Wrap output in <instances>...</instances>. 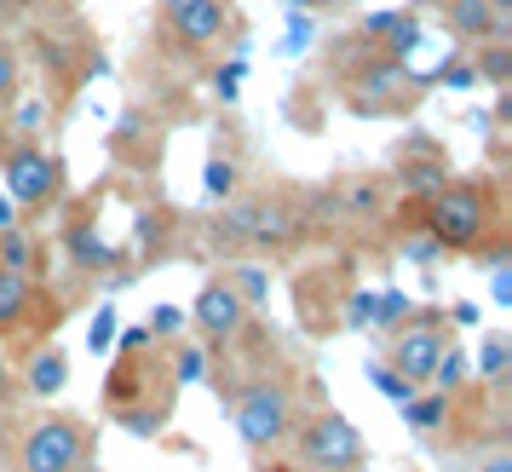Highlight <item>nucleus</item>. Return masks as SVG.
<instances>
[{"instance_id": "obj_1", "label": "nucleus", "mask_w": 512, "mask_h": 472, "mask_svg": "<svg viewBox=\"0 0 512 472\" xmlns=\"http://www.w3.org/2000/svg\"><path fill=\"white\" fill-rule=\"evenodd\" d=\"M231 426L254 455L277 449L288 438V426H294V392H288V380H254V386H242L231 403Z\"/></svg>"}, {"instance_id": "obj_2", "label": "nucleus", "mask_w": 512, "mask_h": 472, "mask_svg": "<svg viewBox=\"0 0 512 472\" xmlns=\"http://www.w3.org/2000/svg\"><path fill=\"white\" fill-rule=\"evenodd\" d=\"M495 225V202H489L484 185H449L432 196V213H426V231L438 236V248H478Z\"/></svg>"}, {"instance_id": "obj_3", "label": "nucleus", "mask_w": 512, "mask_h": 472, "mask_svg": "<svg viewBox=\"0 0 512 472\" xmlns=\"http://www.w3.org/2000/svg\"><path fill=\"white\" fill-rule=\"evenodd\" d=\"M300 461L311 472H357L363 467V432L346 415L323 409L300 426Z\"/></svg>"}, {"instance_id": "obj_4", "label": "nucleus", "mask_w": 512, "mask_h": 472, "mask_svg": "<svg viewBox=\"0 0 512 472\" xmlns=\"http://www.w3.org/2000/svg\"><path fill=\"white\" fill-rule=\"evenodd\" d=\"M58 179H64V167H58L52 150H41V144H12L6 150V202L12 208H47L58 196Z\"/></svg>"}, {"instance_id": "obj_5", "label": "nucleus", "mask_w": 512, "mask_h": 472, "mask_svg": "<svg viewBox=\"0 0 512 472\" xmlns=\"http://www.w3.org/2000/svg\"><path fill=\"white\" fill-rule=\"evenodd\" d=\"M87 461V432L70 415H47L24 438V472H75Z\"/></svg>"}, {"instance_id": "obj_6", "label": "nucleus", "mask_w": 512, "mask_h": 472, "mask_svg": "<svg viewBox=\"0 0 512 472\" xmlns=\"http://www.w3.org/2000/svg\"><path fill=\"white\" fill-rule=\"evenodd\" d=\"M351 110L357 116H397V110H409V70L374 47V64L351 81Z\"/></svg>"}, {"instance_id": "obj_7", "label": "nucleus", "mask_w": 512, "mask_h": 472, "mask_svg": "<svg viewBox=\"0 0 512 472\" xmlns=\"http://www.w3.org/2000/svg\"><path fill=\"white\" fill-rule=\"evenodd\" d=\"M190 323H196V334H202L208 346H225V340H236V334H242V323H248V306L236 300V288L225 283V277H213V283H202V294H196Z\"/></svg>"}, {"instance_id": "obj_8", "label": "nucleus", "mask_w": 512, "mask_h": 472, "mask_svg": "<svg viewBox=\"0 0 512 472\" xmlns=\"http://www.w3.org/2000/svg\"><path fill=\"white\" fill-rule=\"evenodd\" d=\"M443 346H449V334H443L438 323H415V329L397 334V346H392V357H386V363H392L397 375H403V380L420 392V386L432 380V369H438Z\"/></svg>"}, {"instance_id": "obj_9", "label": "nucleus", "mask_w": 512, "mask_h": 472, "mask_svg": "<svg viewBox=\"0 0 512 472\" xmlns=\"http://www.w3.org/2000/svg\"><path fill=\"white\" fill-rule=\"evenodd\" d=\"M225 24H231L225 0H167V29H173L185 47H208V41H219Z\"/></svg>"}, {"instance_id": "obj_10", "label": "nucleus", "mask_w": 512, "mask_h": 472, "mask_svg": "<svg viewBox=\"0 0 512 472\" xmlns=\"http://www.w3.org/2000/svg\"><path fill=\"white\" fill-rule=\"evenodd\" d=\"M300 236V219L282 208V202H254V219H248V248H288Z\"/></svg>"}, {"instance_id": "obj_11", "label": "nucleus", "mask_w": 512, "mask_h": 472, "mask_svg": "<svg viewBox=\"0 0 512 472\" xmlns=\"http://www.w3.org/2000/svg\"><path fill=\"white\" fill-rule=\"evenodd\" d=\"M449 29L466 35V41H495L507 29V18H495L484 0H449Z\"/></svg>"}, {"instance_id": "obj_12", "label": "nucleus", "mask_w": 512, "mask_h": 472, "mask_svg": "<svg viewBox=\"0 0 512 472\" xmlns=\"http://www.w3.org/2000/svg\"><path fill=\"white\" fill-rule=\"evenodd\" d=\"M64 248H70V260L81 265V271H110V265H116V248H110L93 225H70Z\"/></svg>"}, {"instance_id": "obj_13", "label": "nucleus", "mask_w": 512, "mask_h": 472, "mask_svg": "<svg viewBox=\"0 0 512 472\" xmlns=\"http://www.w3.org/2000/svg\"><path fill=\"white\" fill-rule=\"evenodd\" d=\"M397 185L409 190V196H438V190L449 185V167L438 162V150H426V162L409 156V162L397 167Z\"/></svg>"}, {"instance_id": "obj_14", "label": "nucleus", "mask_w": 512, "mask_h": 472, "mask_svg": "<svg viewBox=\"0 0 512 472\" xmlns=\"http://www.w3.org/2000/svg\"><path fill=\"white\" fill-rule=\"evenodd\" d=\"M64 380H70V357L58 352V346H41V352L29 357V392H35V398L64 392Z\"/></svg>"}, {"instance_id": "obj_15", "label": "nucleus", "mask_w": 512, "mask_h": 472, "mask_svg": "<svg viewBox=\"0 0 512 472\" xmlns=\"http://www.w3.org/2000/svg\"><path fill=\"white\" fill-rule=\"evenodd\" d=\"M403 421L415 426V432H438L449 421V392H432V386H420L415 398L403 403Z\"/></svg>"}, {"instance_id": "obj_16", "label": "nucleus", "mask_w": 512, "mask_h": 472, "mask_svg": "<svg viewBox=\"0 0 512 472\" xmlns=\"http://www.w3.org/2000/svg\"><path fill=\"white\" fill-rule=\"evenodd\" d=\"M466 375H472V363H466V352H461V346H443L438 369H432V380H426V386H432V392H449V398H455V392L466 386Z\"/></svg>"}, {"instance_id": "obj_17", "label": "nucleus", "mask_w": 512, "mask_h": 472, "mask_svg": "<svg viewBox=\"0 0 512 472\" xmlns=\"http://www.w3.org/2000/svg\"><path fill=\"white\" fill-rule=\"evenodd\" d=\"M472 70H478V81H489V87H507L512 81V47L507 41H484V52L472 58Z\"/></svg>"}, {"instance_id": "obj_18", "label": "nucleus", "mask_w": 512, "mask_h": 472, "mask_svg": "<svg viewBox=\"0 0 512 472\" xmlns=\"http://www.w3.org/2000/svg\"><path fill=\"white\" fill-rule=\"evenodd\" d=\"M24 306H29V277L0 271V329H12V323L24 317Z\"/></svg>"}, {"instance_id": "obj_19", "label": "nucleus", "mask_w": 512, "mask_h": 472, "mask_svg": "<svg viewBox=\"0 0 512 472\" xmlns=\"http://www.w3.org/2000/svg\"><path fill=\"white\" fill-rule=\"evenodd\" d=\"M225 283L236 288V300H242V306H265V294H271V277H265V265H236Z\"/></svg>"}, {"instance_id": "obj_20", "label": "nucleus", "mask_w": 512, "mask_h": 472, "mask_svg": "<svg viewBox=\"0 0 512 472\" xmlns=\"http://www.w3.org/2000/svg\"><path fill=\"white\" fill-rule=\"evenodd\" d=\"M415 24V12H369V18H363V35H369L374 47L386 52L397 41V35H403V29Z\"/></svg>"}, {"instance_id": "obj_21", "label": "nucleus", "mask_w": 512, "mask_h": 472, "mask_svg": "<svg viewBox=\"0 0 512 472\" xmlns=\"http://www.w3.org/2000/svg\"><path fill=\"white\" fill-rule=\"evenodd\" d=\"M369 386H374V392H386L392 403H409V398H415V386L397 375L392 363H369Z\"/></svg>"}, {"instance_id": "obj_22", "label": "nucleus", "mask_w": 512, "mask_h": 472, "mask_svg": "<svg viewBox=\"0 0 512 472\" xmlns=\"http://www.w3.org/2000/svg\"><path fill=\"white\" fill-rule=\"evenodd\" d=\"M173 380H179V386L208 380V352H202V346H179V352H173Z\"/></svg>"}, {"instance_id": "obj_23", "label": "nucleus", "mask_w": 512, "mask_h": 472, "mask_svg": "<svg viewBox=\"0 0 512 472\" xmlns=\"http://www.w3.org/2000/svg\"><path fill=\"white\" fill-rule=\"evenodd\" d=\"M29 260H35V248H29L24 231H6V236H0V271H18V277H24Z\"/></svg>"}, {"instance_id": "obj_24", "label": "nucleus", "mask_w": 512, "mask_h": 472, "mask_svg": "<svg viewBox=\"0 0 512 472\" xmlns=\"http://www.w3.org/2000/svg\"><path fill=\"white\" fill-rule=\"evenodd\" d=\"M507 363H512V346L495 334V340H484V352H478V375L484 380H507Z\"/></svg>"}, {"instance_id": "obj_25", "label": "nucleus", "mask_w": 512, "mask_h": 472, "mask_svg": "<svg viewBox=\"0 0 512 472\" xmlns=\"http://www.w3.org/2000/svg\"><path fill=\"white\" fill-rule=\"evenodd\" d=\"M202 185H208L213 202H231V196H236V167H231V162H208Z\"/></svg>"}, {"instance_id": "obj_26", "label": "nucleus", "mask_w": 512, "mask_h": 472, "mask_svg": "<svg viewBox=\"0 0 512 472\" xmlns=\"http://www.w3.org/2000/svg\"><path fill=\"white\" fill-rule=\"evenodd\" d=\"M87 346H93V357L116 346V311H110V306H104V311L93 317V329H87Z\"/></svg>"}, {"instance_id": "obj_27", "label": "nucleus", "mask_w": 512, "mask_h": 472, "mask_svg": "<svg viewBox=\"0 0 512 472\" xmlns=\"http://www.w3.org/2000/svg\"><path fill=\"white\" fill-rule=\"evenodd\" d=\"M443 87H455V93H466V87H478V70H472V58H449L438 70Z\"/></svg>"}, {"instance_id": "obj_28", "label": "nucleus", "mask_w": 512, "mask_h": 472, "mask_svg": "<svg viewBox=\"0 0 512 472\" xmlns=\"http://www.w3.org/2000/svg\"><path fill=\"white\" fill-rule=\"evenodd\" d=\"M12 93H18V52L0 41V104H12Z\"/></svg>"}, {"instance_id": "obj_29", "label": "nucleus", "mask_w": 512, "mask_h": 472, "mask_svg": "<svg viewBox=\"0 0 512 472\" xmlns=\"http://www.w3.org/2000/svg\"><path fill=\"white\" fill-rule=\"evenodd\" d=\"M242 75H248V70H242V58H236V64H225V70L213 75V93H219L225 104H231V98L242 93Z\"/></svg>"}, {"instance_id": "obj_30", "label": "nucleus", "mask_w": 512, "mask_h": 472, "mask_svg": "<svg viewBox=\"0 0 512 472\" xmlns=\"http://www.w3.org/2000/svg\"><path fill=\"white\" fill-rule=\"evenodd\" d=\"M179 329H185V311L179 306H156L150 311V334H167V340H173Z\"/></svg>"}, {"instance_id": "obj_31", "label": "nucleus", "mask_w": 512, "mask_h": 472, "mask_svg": "<svg viewBox=\"0 0 512 472\" xmlns=\"http://www.w3.org/2000/svg\"><path fill=\"white\" fill-rule=\"evenodd\" d=\"M489 294H495V306H512V271H507V265H495V277H489Z\"/></svg>"}, {"instance_id": "obj_32", "label": "nucleus", "mask_w": 512, "mask_h": 472, "mask_svg": "<svg viewBox=\"0 0 512 472\" xmlns=\"http://www.w3.org/2000/svg\"><path fill=\"white\" fill-rule=\"evenodd\" d=\"M369 311H374V294H357V300H351V329H369Z\"/></svg>"}, {"instance_id": "obj_33", "label": "nucleus", "mask_w": 512, "mask_h": 472, "mask_svg": "<svg viewBox=\"0 0 512 472\" xmlns=\"http://www.w3.org/2000/svg\"><path fill=\"white\" fill-rule=\"evenodd\" d=\"M144 346H150V329H144V323H139V329H127V334H121V357L144 352Z\"/></svg>"}, {"instance_id": "obj_34", "label": "nucleus", "mask_w": 512, "mask_h": 472, "mask_svg": "<svg viewBox=\"0 0 512 472\" xmlns=\"http://www.w3.org/2000/svg\"><path fill=\"white\" fill-rule=\"evenodd\" d=\"M41 116H47V104H18V127H35Z\"/></svg>"}, {"instance_id": "obj_35", "label": "nucleus", "mask_w": 512, "mask_h": 472, "mask_svg": "<svg viewBox=\"0 0 512 472\" xmlns=\"http://www.w3.org/2000/svg\"><path fill=\"white\" fill-rule=\"evenodd\" d=\"M12 219H18V208H12V202L0 196V231H12Z\"/></svg>"}, {"instance_id": "obj_36", "label": "nucleus", "mask_w": 512, "mask_h": 472, "mask_svg": "<svg viewBox=\"0 0 512 472\" xmlns=\"http://www.w3.org/2000/svg\"><path fill=\"white\" fill-rule=\"evenodd\" d=\"M478 472H512V461H507V455H495V461H484Z\"/></svg>"}, {"instance_id": "obj_37", "label": "nucleus", "mask_w": 512, "mask_h": 472, "mask_svg": "<svg viewBox=\"0 0 512 472\" xmlns=\"http://www.w3.org/2000/svg\"><path fill=\"white\" fill-rule=\"evenodd\" d=\"M484 6L495 12V18H507V12H512V0H484Z\"/></svg>"}, {"instance_id": "obj_38", "label": "nucleus", "mask_w": 512, "mask_h": 472, "mask_svg": "<svg viewBox=\"0 0 512 472\" xmlns=\"http://www.w3.org/2000/svg\"><path fill=\"white\" fill-rule=\"evenodd\" d=\"M6 18H12V0H0V24H6Z\"/></svg>"}, {"instance_id": "obj_39", "label": "nucleus", "mask_w": 512, "mask_h": 472, "mask_svg": "<svg viewBox=\"0 0 512 472\" xmlns=\"http://www.w3.org/2000/svg\"><path fill=\"white\" fill-rule=\"evenodd\" d=\"M288 6H294V12H305V6H317V0H288Z\"/></svg>"}]
</instances>
